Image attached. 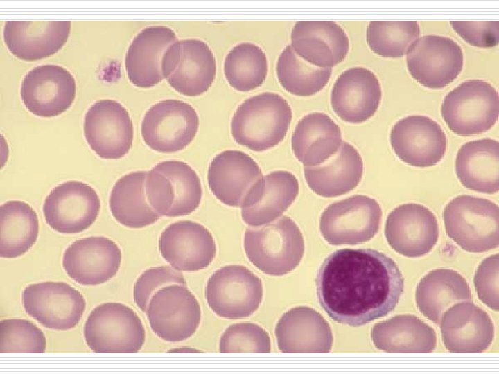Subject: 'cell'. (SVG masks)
<instances>
[{
  "label": "cell",
  "instance_id": "6da1fadb",
  "mask_svg": "<svg viewBox=\"0 0 499 374\" xmlns=\"http://www.w3.org/2000/svg\"><path fill=\"white\" fill-rule=\"evenodd\" d=\"M317 295L335 321L360 326L386 316L396 306L404 278L396 262L372 249H341L322 263Z\"/></svg>",
  "mask_w": 499,
  "mask_h": 374
},
{
  "label": "cell",
  "instance_id": "7a4b0ae2",
  "mask_svg": "<svg viewBox=\"0 0 499 374\" xmlns=\"http://www.w3.org/2000/svg\"><path fill=\"white\" fill-rule=\"evenodd\" d=\"M292 120V109L281 95L263 92L243 101L234 112L231 135L253 151L269 150L281 143Z\"/></svg>",
  "mask_w": 499,
  "mask_h": 374
},
{
  "label": "cell",
  "instance_id": "3957f363",
  "mask_svg": "<svg viewBox=\"0 0 499 374\" xmlns=\"http://www.w3.org/2000/svg\"><path fill=\"white\" fill-rule=\"evenodd\" d=\"M243 244L249 260L272 276H282L295 269L304 252L303 235L287 216L261 226L247 228Z\"/></svg>",
  "mask_w": 499,
  "mask_h": 374
},
{
  "label": "cell",
  "instance_id": "277c9868",
  "mask_svg": "<svg viewBox=\"0 0 499 374\" xmlns=\"http://www.w3.org/2000/svg\"><path fill=\"white\" fill-rule=\"evenodd\" d=\"M443 218L447 235L466 251L482 253L499 244V208L491 200L458 195L446 206Z\"/></svg>",
  "mask_w": 499,
  "mask_h": 374
},
{
  "label": "cell",
  "instance_id": "5b68a950",
  "mask_svg": "<svg viewBox=\"0 0 499 374\" xmlns=\"http://www.w3.org/2000/svg\"><path fill=\"white\" fill-rule=\"evenodd\" d=\"M146 194L151 207L160 215H186L200 204L202 188L196 172L186 163L167 160L147 173Z\"/></svg>",
  "mask_w": 499,
  "mask_h": 374
},
{
  "label": "cell",
  "instance_id": "8992f818",
  "mask_svg": "<svg viewBox=\"0 0 499 374\" xmlns=\"http://www.w3.org/2000/svg\"><path fill=\"white\" fill-rule=\"evenodd\" d=\"M441 114L448 128L457 135L466 136L487 132L498 118V93L487 81L466 80L445 96Z\"/></svg>",
  "mask_w": 499,
  "mask_h": 374
},
{
  "label": "cell",
  "instance_id": "52a82bcc",
  "mask_svg": "<svg viewBox=\"0 0 499 374\" xmlns=\"http://www.w3.org/2000/svg\"><path fill=\"white\" fill-rule=\"evenodd\" d=\"M83 336L96 353H136L145 342L146 333L132 308L121 303H104L87 317Z\"/></svg>",
  "mask_w": 499,
  "mask_h": 374
},
{
  "label": "cell",
  "instance_id": "ba28073f",
  "mask_svg": "<svg viewBox=\"0 0 499 374\" xmlns=\"http://www.w3.org/2000/svg\"><path fill=\"white\" fill-rule=\"evenodd\" d=\"M205 298L210 309L219 317L231 319L247 317L261 303L262 282L245 266L225 265L209 278Z\"/></svg>",
  "mask_w": 499,
  "mask_h": 374
},
{
  "label": "cell",
  "instance_id": "9c48e42d",
  "mask_svg": "<svg viewBox=\"0 0 499 374\" xmlns=\"http://www.w3.org/2000/svg\"><path fill=\"white\" fill-rule=\"evenodd\" d=\"M382 215L373 198L356 195L330 204L322 213L320 232L332 245H355L370 240L378 232Z\"/></svg>",
  "mask_w": 499,
  "mask_h": 374
},
{
  "label": "cell",
  "instance_id": "30bf717a",
  "mask_svg": "<svg viewBox=\"0 0 499 374\" xmlns=\"http://www.w3.org/2000/svg\"><path fill=\"white\" fill-rule=\"evenodd\" d=\"M164 78L177 92L195 96L207 91L216 73L214 55L204 42L177 40L165 52L161 64Z\"/></svg>",
  "mask_w": 499,
  "mask_h": 374
},
{
  "label": "cell",
  "instance_id": "8fae6325",
  "mask_svg": "<svg viewBox=\"0 0 499 374\" xmlns=\"http://www.w3.org/2000/svg\"><path fill=\"white\" fill-rule=\"evenodd\" d=\"M199 124L198 114L190 104L166 99L155 103L146 112L141 132L143 141L152 150L173 153L190 144Z\"/></svg>",
  "mask_w": 499,
  "mask_h": 374
},
{
  "label": "cell",
  "instance_id": "7c38bea8",
  "mask_svg": "<svg viewBox=\"0 0 499 374\" xmlns=\"http://www.w3.org/2000/svg\"><path fill=\"white\" fill-rule=\"evenodd\" d=\"M146 315L153 332L161 339L179 342L191 337L201 320L200 303L187 285L171 284L151 297Z\"/></svg>",
  "mask_w": 499,
  "mask_h": 374
},
{
  "label": "cell",
  "instance_id": "4fadbf2b",
  "mask_svg": "<svg viewBox=\"0 0 499 374\" xmlns=\"http://www.w3.org/2000/svg\"><path fill=\"white\" fill-rule=\"evenodd\" d=\"M406 53L411 76L430 89L447 86L457 78L463 67L462 48L448 37L423 35L410 45Z\"/></svg>",
  "mask_w": 499,
  "mask_h": 374
},
{
  "label": "cell",
  "instance_id": "5bb4252c",
  "mask_svg": "<svg viewBox=\"0 0 499 374\" xmlns=\"http://www.w3.org/2000/svg\"><path fill=\"white\" fill-rule=\"evenodd\" d=\"M25 312L43 326L59 330L74 328L85 309L83 295L64 282L33 283L22 292Z\"/></svg>",
  "mask_w": 499,
  "mask_h": 374
},
{
  "label": "cell",
  "instance_id": "9a60e30c",
  "mask_svg": "<svg viewBox=\"0 0 499 374\" xmlns=\"http://www.w3.org/2000/svg\"><path fill=\"white\" fill-rule=\"evenodd\" d=\"M83 130L88 145L102 159H121L132 147V121L127 109L116 100L94 103L85 114Z\"/></svg>",
  "mask_w": 499,
  "mask_h": 374
},
{
  "label": "cell",
  "instance_id": "2e32d148",
  "mask_svg": "<svg viewBox=\"0 0 499 374\" xmlns=\"http://www.w3.org/2000/svg\"><path fill=\"white\" fill-rule=\"evenodd\" d=\"M100 208L96 190L81 181H69L55 186L46 196L43 213L47 224L61 233H78L96 220Z\"/></svg>",
  "mask_w": 499,
  "mask_h": 374
},
{
  "label": "cell",
  "instance_id": "e0dca14e",
  "mask_svg": "<svg viewBox=\"0 0 499 374\" xmlns=\"http://www.w3.org/2000/svg\"><path fill=\"white\" fill-rule=\"evenodd\" d=\"M76 83L65 68L55 64L37 66L24 76L21 97L26 109L40 117L56 116L74 101Z\"/></svg>",
  "mask_w": 499,
  "mask_h": 374
},
{
  "label": "cell",
  "instance_id": "ac0fdd59",
  "mask_svg": "<svg viewBox=\"0 0 499 374\" xmlns=\"http://www.w3.org/2000/svg\"><path fill=\"white\" fill-rule=\"evenodd\" d=\"M390 143L396 155L416 167H429L444 157L446 136L433 119L411 115L398 121L390 132Z\"/></svg>",
  "mask_w": 499,
  "mask_h": 374
},
{
  "label": "cell",
  "instance_id": "d6986e66",
  "mask_svg": "<svg viewBox=\"0 0 499 374\" xmlns=\"http://www.w3.org/2000/svg\"><path fill=\"white\" fill-rule=\"evenodd\" d=\"M439 226L435 215L423 205L402 204L387 217L385 235L399 254L417 258L429 253L437 244Z\"/></svg>",
  "mask_w": 499,
  "mask_h": 374
},
{
  "label": "cell",
  "instance_id": "ffe728a7",
  "mask_svg": "<svg viewBox=\"0 0 499 374\" xmlns=\"http://www.w3.org/2000/svg\"><path fill=\"white\" fill-rule=\"evenodd\" d=\"M162 258L176 270L196 271L207 267L216 254L210 231L191 220H180L164 229L159 239Z\"/></svg>",
  "mask_w": 499,
  "mask_h": 374
},
{
  "label": "cell",
  "instance_id": "44dd1931",
  "mask_svg": "<svg viewBox=\"0 0 499 374\" xmlns=\"http://www.w3.org/2000/svg\"><path fill=\"white\" fill-rule=\"evenodd\" d=\"M121 260V250L114 241L103 236H90L76 240L65 249L62 267L76 283L95 286L113 278Z\"/></svg>",
  "mask_w": 499,
  "mask_h": 374
},
{
  "label": "cell",
  "instance_id": "7402d4cb",
  "mask_svg": "<svg viewBox=\"0 0 499 374\" xmlns=\"http://www.w3.org/2000/svg\"><path fill=\"white\" fill-rule=\"evenodd\" d=\"M263 177L258 163L236 150L220 152L211 160L207 181L213 195L222 204L240 207L255 184Z\"/></svg>",
  "mask_w": 499,
  "mask_h": 374
},
{
  "label": "cell",
  "instance_id": "603a6c76",
  "mask_svg": "<svg viewBox=\"0 0 499 374\" xmlns=\"http://www.w3.org/2000/svg\"><path fill=\"white\" fill-rule=\"evenodd\" d=\"M382 90L376 75L365 67L344 71L331 91V103L344 121L360 123L371 118L378 108Z\"/></svg>",
  "mask_w": 499,
  "mask_h": 374
},
{
  "label": "cell",
  "instance_id": "cb8c5ba5",
  "mask_svg": "<svg viewBox=\"0 0 499 374\" xmlns=\"http://www.w3.org/2000/svg\"><path fill=\"white\" fill-rule=\"evenodd\" d=\"M439 323L445 347L453 353H479L487 349L493 340L491 319L471 302L452 305L444 313Z\"/></svg>",
  "mask_w": 499,
  "mask_h": 374
},
{
  "label": "cell",
  "instance_id": "d4e9b609",
  "mask_svg": "<svg viewBox=\"0 0 499 374\" xmlns=\"http://www.w3.org/2000/svg\"><path fill=\"white\" fill-rule=\"evenodd\" d=\"M290 37L291 46L297 55L319 68L337 65L349 49L347 33L333 21H298Z\"/></svg>",
  "mask_w": 499,
  "mask_h": 374
},
{
  "label": "cell",
  "instance_id": "484cf974",
  "mask_svg": "<svg viewBox=\"0 0 499 374\" xmlns=\"http://www.w3.org/2000/svg\"><path fill=\"white\" fill-rule=\"evenodd\" d=\"M70 21H7L3 38L17 57L34 61L50 57L67 42Z\"/></svg>",
  "mask_w": 499,
  "mask_h": 374
},
{
  "label": "cell",
  "instance_id": "4316f807",
  "mask_svg": "<svg viewBox=\"0 0 499 374\" xmlns=\"http://www.w3.org/2000/svg\"><path fill=\"white\" fill-rule=\"evenodd\" d=\"M279 350L284 353H329L333 344L331 329L314 309L299 306L279 319L275 328Z\"/></svg>",
  "mask_w": 499,
  "mask_h": 374
},
{
  "label": "cell",
  "instance_id": "83f0119b",
  "mask_svg": "<svg viewBox=\"0 0 499 374\" xmlns=\"http://www.w3.org/2000/svg\"><path fill=\"white\" fill-rule=\"evenodd\" d=\"M298 193L299 184L293 174L273 171L263 177L244 200L242 219L252 227L270 223L290 207Z\"/></svg>",
  "mask_w": 499,
  "mask_h": 374
},
{
  "label": "cell",
  "instance_id": "f1b7e54d",
  "mask_svg": "<svg viewBox=\"0 0 499 374\" xmlns=\"http://www.w3.org/2000/svg\"><path fill=\"white\" fill-rule=\"evenodd\" d=\"M177 41L175 33L165 26L142 29L130 44L125 66L130 81L136 87L149 88L160 82L164 76L161 64L168 48Z\"/></svg>",
  "mask_w": 499,
  "mask_h": 374
},
{
  "label": "cell",
  "instance_id": "f546056e",
  "mask_svg": "<svg viewBox=\"0 0 499 374\" xmlns=\"http://www.w3.org/2000/svg\"><path fill=\"white\" fill-rule=\"evenodd\" d=\"M304 177L310 188L324 197L340 196L360 182L363 162L358 150L342 141L338 151L322 163L305 166Z\"/></svg>",
  "mask_w": 499,
  "mask_h": 374
},
{
  "label": "cell",
  "instance_id": "4dcf8cb0",
  "mask_svg": "<svg viewBox=\"0 0 499 374\" xmlns=\"http://www.w3.org/2000/svg\"><path fill=\"white\" fill-rule=\"evenodd\" d=\"M457 179L466 188L493 194L499 190V143L485 138L463 144L455 159Z\"/></svg>",
  "mask_w": 499,
  "mask_h": 374
},
{
  "label": "cell",
  "instance_id": "1f68e13d",
  "mask_svg": "<svg viewBox=\"0 0 499 374\" xmlns=\"http://www.w3.org/2000/svg\"><path fill=\"white\" fill-rule=\"evenodd\" d=\"M342 142L340 128L323 112H312L303 116L291 138L293 153L305 166L322 163L338 151Z\"/></svg>",
  "mask_w": 499,
  "mask_h": 374
},
{
  "label": "cell",
  "instance_id": "d6a6232c",
  "mask_svg": "<svg viewBox=\"0 0 499 374\" xmlns=\"http://www.w3.org/2000/svg\"><path fill=\"white\" fill-rule=\"evenodd\" d=\"M371 337L376 348L392 353H428L437 344L434 329L410 314L396 315L376 323Z\"/></svg>",
  "mask_w": 499,
  "mask_h": 374
},
{
  "label": "cell",
  "instance_id": "836d02e7",
  "mask_svg": "<svg viewBox=\"0 0 499 374\" xmlns=\"http://www.w3.org/2000/svg\"><path fill=\"white\" fill-rule=\"evenodd\" d=\"M415 299L419 311L436 324H439L444 313L452 305L473 301L466 280L449 269L432 270L422 278Z\"/></svg>",
  "mask_w": 499,
  "mask_h": 374
},
{
  "label": "cell",
  "instance_id": "e575fe53",
  "mask_svg": "<svg viewBox=\"0 0 499 374\" xmlns=\"http://www.w3.org/2000/svg\"><path fill=\"white\" fill-rule=\"evenodd\" d=\"M147 173V171H134L125 175L111 190L110 212L118 222L126 227L143 228L154 224L160 217L146 197Z\"/></svg>",
  "mask_w": 499,
  "mask_h": 374
},
{
  "label": "cell",
  "instance_id": "d590c367",
  "mask_svg": "<svg viewBox=\"0 0 499 374\" xmlns=\"http://www.w3.org/2000/svg\"><path fill=\"white\" fill-rule=\"evenodd\" d=\"M39 220L27 203L10 200L0 207V256L15 258L24 255L36 242Z\"/></svg>",
  "mask_w": 499,
  "mask_h": 374
},
{
  "label": "cell",
  "instance_id": "8d00e7d4",
  "mask_svg": "<svg viewBox=\"0 0 499 374\" xmlns=\"http://www.w3.org/2000/svg\"><path fill=\"white\" fill-rule=\"evenodd\" d=\"M277 78L289 93L309 96L321 91L332 74L331 68L315 66L297 55L291 45L282 51L277 62Z\"/></svg>",
  "mask_w": 499,
  "mask_h": 374
},
{
  "label": "cell",
  "instance_id": "74e56055",
  "mask_svg": "<svg viewBox=\"0 0 499 374\" xmlns=\"http://www.w3.org/2000/svg\"><path fill=\"white\" fill-rule=\"evenodd\" d=\"M224 74L228 83L239 91H249L261 86L266 78L268 60L256 44L243 42L234 46L224 61Z\"/></svg>",
  "mask_w": 499,
  "mask_h": 374
},
{
  "label": "cell",
  "instance_id": "f35d334b",
  "mask_svg": "<svg viewBox=\"0 0 499 374\" xmlns=\"http://www.w3.org/2000/svg\"><path fill=\"white\" fill-rule=\"evenodd\" d=\"M417 21H371L367 28V42L376 54L389 58L403 57L419 38Z\"/></svg>",
  "mask_w": 499,
  "mask_h": 374
},
{
  "label": "cell",
  "instance_id": "ab89813d",
  "mask_svg": "<svg viewBox=\"0 0 499 374\" xmlns=\"http://www.w3.org/2000/svg\"><path fill=\"white\" fill-rule=\"evenodd\" d=\"M44 333L30 321L6 319L0 322L1 353H44Z\"/></svg>",
  "mask_w": 499,
  "mask_h": 374
},
{
  "label": "cell",
  "instance_id": "60d3db41",
  "mask_svg": "<svg viewBox=\"0 0 499 374\" xmlns=\"http://www.w3.org/2000/svg\"><path fill=\"white\" fill-rule=\"evenodd\" d=\"M269 335L260 326L253 323H238L227 327L220 337V353L270 352Z\"/></svg>",
  "mask_w": 499,
  "mask_h": 374
},
{
  "label": "cell",
  "instance_id": "b9f144b4",
  "mask_svg": "<svg viewBox=\"0 0 499 374\" xmlns=\"http://www.w3.org/2000/svg\"><path fill=\"white\" fill-rule=\"evenodd\" d=\"M171 284L187 285L182 274L171 267H154L145 270L134 285V303L142 312H146L152 295L160 288Z\"/></svg>",
  "mask_w": 499,
  "mask_h": 374
},
{
  "label": "cell",
  "instance_id": "7bdbcfd3",
  "mask_svg": "<svg viewBox=\"0 0 499 374\" xmlns=\"http://www.w3.org/2000/svg\"><path fill=\"white\" fill-rule=\"evenodd\" d=\"M499 256L496 253L483 260L477 268L473 283L480 300L498 311Z\"/></svg>",
  "mask_w": 499,
  "mask_h": 374
},
{
  "label": "cell",
  "instance_id": "ee69618b",
  "mask_svg": "<svg viewBox=\"0 0 499 374\" xmlns=\"http://www.w3.org/2000/svg\"><path fill=\"white\" fill-rule=\"evenodd\" d=\"M455 31L469 44L480 48H491L498 44V21H451Z\"/></svg>",
  "mask_w": 499,
  "mask_h": 374
}]
</instances>
